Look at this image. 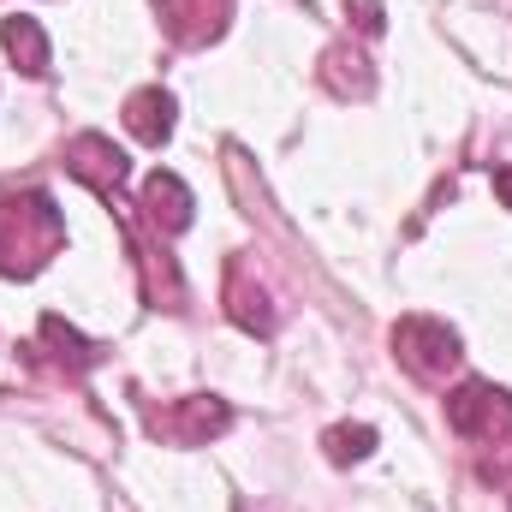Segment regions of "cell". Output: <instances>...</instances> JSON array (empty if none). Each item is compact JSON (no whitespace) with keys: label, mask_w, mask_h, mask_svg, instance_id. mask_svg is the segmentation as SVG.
<instances>
[{"label":"cell","mask_w":512,"mask_h":512,"mask_svg":"<svg viewBox=\"0 0 512 512\" xmlns=\"http://www.w3.org/2000/svg\"><path fill=\"white\" fill-rule=\"evenodd\" d=\"M66 173L78 179V185H90L102 203H120V191H126V149L114 143V137H102V131H78L72 143H66Z\"/></svg>","instance_id":"obj_5"},{"label":"cell","mask_w":512,"mask_h":512,"mask_svg":"<svg viewBox=\"0 0 512 512\" xmlns=\"http://www.w3.org/2000/svg\"><path fill=\"white\" fill-rule=\"evenodd\" d=\"M137 209H143V221L155 227V233H185L191 227V191H185V179L179 173H167V167H155L149 179H143V191H137Z\"/></svg>","instance_id":"obj_6"},{"label":"cell","mask_w":512,"mask_h":512,"mask_svg":"<svg viewBox=\"0 0 512 512\" xmlns=\"http://www.w3.org/2000/svg\"><path fill=\"white\" fill-rule=\"evenodd\" d=\"M227 423H233V405L215 393H185V399L149 411V435H161L173 447H209L215 435H227Z\"/></svg>","instance_id":"obj_4"},{"label":"cell","mask_w":512,"mask_h":512,"mask_svg":"<svg viewBox=\"0 0 512 512\" xmlns=\"http://www.w3.org/2000/svg\"><path fill=\"white\" fill-rule=\"evenodd\" d=\"M447 429L465 441H507L512 435V393L483 376L459 382L447 393Z\"/></svg>","instance_id":"obj_3"},{"label":"cell","mask_w":512,"mask_h":512,"mask_svg":"<svg viewBox=\"0 0 512 512\" xmlns=\"http://www.w3.org/2000/svg\"><path fill=\"white\" fill-rule=\"evenodd\" d=\"M346 12H358V30H364V36H382L387 30L382 0H346Z\"/></svg>","instance_id":"obj_13"},{"label":"cell","mask_w":512,"mask_h":512,"mask_svg":"<svg viewBox=\"0 0 512 512\" xmlns=\"http://www.w3.org/2000/svg\"><path fill=\"white\" fill-rule=\"evenodd\" d=\"M42 340L54 346V358L66 364V370H96V358H102V346H90L72 322H60V316H42Z\"/></svg>","instance_id":"obj_11"},{"label":"cell","mask_w":512,"mask_h":512,"mask_svg":"<svg viewBox=\"0 0 512 512\" xmlns=\"http://www.w3.org/2000/svg\"><path fill=\"white\" fill-rule=\"evenodd\" d=\"M227 316H233L245 334H262V340H268L274 322H280L274 304H268V286H251V268H245L239 256L227 262Z\"/></svg>","instance_id":"obj_8"},{"label":"cell","mask_w":512,"mask_h":512,"mask_svg":"<svg viewBox=\"0 0 512 512\" xmlns=\"http://www.w3.org/2000/svg\"><path fill=\"white\" fill-rule=\"evenodd\" d=\"M0 48L18 60V72H24V78H42V72H48V36H42V24H36V18H24V12L0 18Z\"/></svg>","instance_id":"obj_10"},{"label":"cell","mask_w":512,"mask_h":512,"mask_svg":"<svg viewBox=\"0 0 512 512\" xmlns=\"http://www.w3.org/2000/svg\"><path fill=\"white\" fill-rule=\"evenodd\" d=\"M155 12H161V24H167L173 42L203 48V42H215V36L227 30L233 0H155Z\"/></svg>","instance_id":"obj_7"},{"label":"cell","mask_w":512,"mask_h":512,"mask_svg":"<svg viewBox=\"0 0 512 512\" xmlns=\"http://www.w3.org/2000/svg\"><path fill=\"white\" fill-rule=\"evenodd\" d=\"M393 352H399V364H405L417 382H441V376L459 370V358H465L459 328H447L441 316H399V322H393Z\"/></svg>","instance_id":"obj_2"},{"label":"cell","mask_w":512,"mask_h":512,"mask_svg":"<svg viewBox=\"0 0 512 512\" xmlns=\"http://www.w3.org/2000/svg\"><path fill=\"white\" fill-rule=\"evenodd\" d=\"M495 197H501V209H512V167H495Z\"/></svg>","instance_id":"obj_14"},{"label":"cell","mask_w":512,"mask_h":512,"mask_svg":"<svg viewBox=\"0 0 512 512\" xmlns=\"http://www.w3.org/2000/svg\"><path fill=\"white\" fill-rule=\"evenodd\" d=\"M173 114H179V102H173L161 84L126 96V131L137 137V143H149V149H161V143L173 137Z\"/></svg>","instance_id":"obj_9"},{"label":"cell","mask_w":512,"mask_h":512,"mask_svg":"<svg viewBox=\"0 0 512 512\" xmlns=\"http://www.w3.org/2000/svg\"><path fill=\"white\" fill-rule=\"evenodd\" d=\"M322 453H328L334 465H358V459L376 453V429H370V423H334V429L322 435Z\"/></svg>","instance_id":"obj_12"},{"label":"cell","mask_w":512,"mask_h":512,"mask_svg":"<svg viewBox=\"0 0 512 512\" xmlns=\"http://www.w3.org/2000/svg\"><path fill=\"white\" fill-rule=\"evenodd\" d=\"M60 245H66V215L54 209L48 191L0 197V274L30 280L48 268V256H60Z\"/></svg>","instance_id":"obj_1"}]
</instances>
